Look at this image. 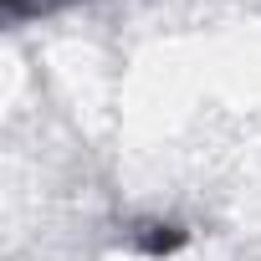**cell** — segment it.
Masks as SVG:
<instances>
[{"instance_id": "cell-2", "label": "cell", "mask_w": 261, "mask_h": 261, "mask_svg": "<svg viewBox=\"0 0 261 261\" xmlns=\"http://www.w3.org/2000/svg\"><path fill=\"white\" fill-rule=\"evenodd\" d=\"M67 6H77V0H0V16L11 26H21V21H36V16H51V11H67Z\"/></svg>"}, {"instance_id": "cell-1", "label": "cell", "mask_w": 261, "mask_h": 261, "mask_svg": "<svg viewBox=\"0 0 261 261\" xmlns=\"http://www.w3.org/2000/svg\"><path fill=\"white\" fill-rule=\"evenodd\" d=\"M134 246L149 251V256H164V251H179L185 246V230L179 225H164V220H144V225H134Z\"/></svg>"}]
</instances>
